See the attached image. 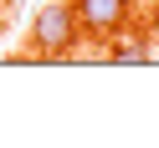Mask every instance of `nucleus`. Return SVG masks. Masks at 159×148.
Here are the masks:
<instances>
[{
  "instance_id": "obj_2",
  "label": "nucleus",
  "mask_w": 159,
  "mask_h": 148,
  "mask_svg": "<svg viewBox=\"0 0 159 148\" xmlns=\"http://www.w3.org/2000/svg\"><path fill=\"white\" fill-rule=\"evenodd\" d=\"M77 21H82V36H98V41H113L128 26V11L134 0H72Z\"/></svg>"
},
{
  "instance_id": "obj_1",
  "label": "nucleus",
  "mask_w": 159,
  "mask_h": 148,
  "mask_svg": "<svg viewBox=\"0 0 159 148\" xmlns=\"http://www.w3.org/2000/svg\"><path fill=\"white\" fill-rule=\"evenodd\" d=\"M77 41H82V21H77L72 0H52V5L36 11V21H31V51L41 56V61H62V56H72Z\"/></svg>"
},
{
  "instance_id": "obj_3",
  "label": "nucleus",
  "mask_w": 159,
  "mask_h": 148,
  "mask_svg": "<svg viewBox=\"0 0 159 148\" xmlns=\"http://www.w3.org/2000/svg\"><path fill=\"white\" fill-rule=\"evenodd\" d=\"M108 61H128V66H134V61H149V56H154V51H149V41H139V36H128V41H113V46H108Z\"/></svg>"
},
{
  "instance_id": "obj_4",
  "label": "nucleus",
  "mask_w": 159,
  "mask_h": 148,
  "mask_svg": "<svg viewBox=\"0 0 159 148\" xmlns=\"http://www.w3.org/2000/svg\"><path fill=\"white\" fill-rule=\"evenodd\" d=\"M0 5H11V11H16V5H26V0H0Z\"/></svg>"
}]
</instances>
